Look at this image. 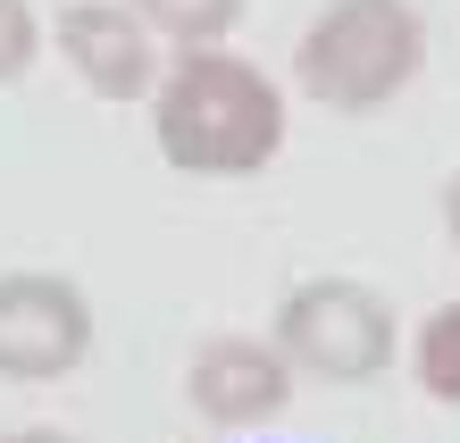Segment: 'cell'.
<instances>
[{"instance_id":"6da1fadb","label":"cell","mask_w":460,"mask_h":443,"mask_svg":"<svg viewBox=\"0 0 460 443\" xmlns=\"http://www.w3.org/2000/svg\"><path fill=\"white\" fill-rule=\"evenodd\" d=\"M151 134H159V159L184 176H260L285 151V93L243 50L193 42L168 59L151 93Z\"/></svg>"},{"instance_id":"7a4b0ae2","label":"cell","mask_w":460,"mask_h":443,"mask_svg":"<svg viewBox=\"0 0 460 443\" xmlns=\"http://www.w3.org/2000/svg\"><path fill=\"white\" fill-rule=\"evenodd\" d=\"M427 67V17L411 0H335L293 50V84L318 109H385Z\"/></svg>"},{"instance_id":"3957f363","label":"cell","mask_w":460,"mask_h":443,"mask_svg":"<svg viewBox=\"0 0 460 443\" xmlns=\"http://www.w3.org/2000/svg\"><path fill=\"white\" fill-rule=\"evenodd\" d=\"M277 343L302 377H327V385H368L376 368L394 359L402 326L385 310V293L351 285V276H310L302 293L277 310Z\"/></svg>"},{"instance_id":"277c9868","label":"cell","mask_w":460,"mask_h":443,"mask_svg":"<svg viewBox=\"0 0 460 443\" xmlns=\"http://www.w3.org/2000/svg\"><path fill=\"white\" fill-rule=\"evenodd\" d=\"M93 351V301L67 276L17 268L0 276V377L9 385H59Z\"/></svg>"},{"instance_id":"5b68a950","label":"cell","mask_w":460,"mask_h":443,"mask_svg":"<svg viewBox=\"0 0 460 443\" xmlns=\"http://www.w3.org/2000/svg\"><path fill=\"white\" fill-rule=\"evenodd\" d=\"M59 59L75 67V84L101 101H143L159 93V34L134 0H67L59 9Z\"/></svg>"},{"instance_id":"8992f818","label":"cell","mask_w":460,"mask_h":443,"mask_svg":"<svg viewBox=\"0 0 460 443\" xmlns=\"http://www.w3.org/2000/svg\"><path fill=\"white\" fill-rule=\"evenodd\" d=\"M184 402L209 427H260L293 402V359L285 343H260V335H209L184 368Z\"/></svg>"},{"instance_id":"52a82bcc","label":"cell","mask_w":460,"mask_h":443,"mask_svg":"<svg viewBox=\"0 0 460 443\" xmlns=\"http://www.w3.org/2000/svg\"><path fill=\"white\" fill-rule=\"evenodd\" d=\"M134 9L151 17V34H168L176 50H193V42H226L234 25H243V0H134Z\"/></svg>"},{"instance_id":"ba28073f","label":"cell","mask_w":460,"mask_h":443,"mask_svg":"<svg viewBox=\"0 0 460 443\" xmlns=\"http://www.w3.org/2000/svg\"><path fill=\"white\" fill-rule=\"evenodd\" d=\"M411 368H419V385H427V402H452V410H460V301H444V310L419 326Z\"/></svg>"},{"instance_id":"9c48e42d","label":"cell","mask_w":460,"mask_h":443,"mask_svg":"<svg viewBox=\"0 0 460 443\" xmlns=\"http://www.w3.org/2000/svg\"><path fill=\"white\" fill-rule=\"evenodd\" d=\"M34 50H42V25L25 0H0V84H17L25 67H34Z\"/></svg>"},{"instance_id":"30bf717a","label":"cell","mask_w":460,"mask_h":443,"mask_svg":"<svg viewBox=\"0 0 460 443\" xmlns=\"http://www.w3.org/2000/svg\"><path fill=\"white\" fill-rule=\"evenodd\" d=\"M0 443H75V435H59V427H17V435H0Z\"/></svg>"},{"instance_id":"8fae6325","label":"cell","mask_w":460,"mask_h":443,"mask_svg":"<svg viewBox=\"0 0 460 443\" xmlns=\"http://www.w3.org/2000/svg\"><path fill=\"white\" fill-rule=\"evenodd\" d=\"M444 226H452V243H460V168H452V184H444Z\"/></svg>"}]
</instances>
